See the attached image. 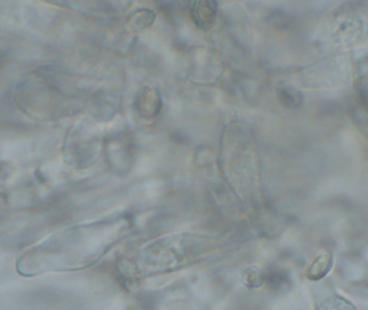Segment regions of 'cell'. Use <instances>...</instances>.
<instances>
[{
  "label": "cell",
  "instance_id": "6da1fadb",
  "mask_svg": "<svg viewBox=\"0 0 368 310\" xmlns=\"http://www.w3.org/2000/svg\"><path fill=\"white\" fill-rule=\"evenodd\" d=\"M316 295V310H357L350 302L326 287H319Z\"/></svg>",
  "mask_w": 368,
  "mask_h": 310
}]
</instances>
